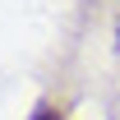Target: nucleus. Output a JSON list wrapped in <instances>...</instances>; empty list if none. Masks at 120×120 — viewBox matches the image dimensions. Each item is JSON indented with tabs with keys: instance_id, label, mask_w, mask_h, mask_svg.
<instances>
[{
	"instance_id": "obj_1",
	"label": "nucleus",
	"mask_w": 120,
	"mask_h": 120,
	"mask_svg": "<svg viewBox=\"0 0 120 120\" xmlns=\"http://www.w3.org/2000/svg\"><path fill=\"white\" fill-rule=\"evenodd\" d=\"M28 120H69V116H65V111H60L56 102H37V106H32V116H28Z\"/></svg>"
},
{
	"instance_id": "obj_2",
	"label": "nucleus",
	"mask_w": 120,
	"mask_h": 120,
	"mask_svg": "<svg viewBox=\"0 0 120 120\" xmlns=\"http://www.w3.org/2000/svg\"><path fill=\"white\" fill-rule=\"evenodd\" d=\"M116 42H120V19H116Z\"/></svg>"
}]
</instances>
